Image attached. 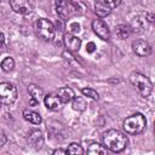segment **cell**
Here are the masks:
<instances>
[{"mask_svg": "<svg viewBox=\"0 0 155 155\" xmlns=\"http://www.w3.org/2000/svg\"><path fill=\"white\" fill-rule=\"evenodd\" d=\"M103 143L109 150L114 153H120L128 144V139L127 136L117 130H108L103 133Z\"/></svg>", "mask_w": 155, "mask_h": 155, "instance_id": "6da1fadb", "label": "cell"}, {"mask_svg": "<svg viewBox=\"0 0 155 155\" xmlns=\"http://www.w3.org/2000/svg\"><path fill=\"white\" fill-rule=\"evenodd\" d=\"M130 81L133 86V88L137 91L138 94L142 97H148L153 91V84L151 81L143 74L134 71L130 75Z\"/></svg>", "mask_w": 155, "mask_h": 155, "instance_id": "7a4b0ae2", "label": "cell"}, {"mask_svg": "<svg viewBox=\"0 0 155 155\" xmlns=\"http://www.w3.org/2000/svg\"><path fill=\"white\" fill-rule=\"evenodd\" d=\"M56 11L62 19H69L80 15V4L74 0H57Z\"/></svg>", "mask_w": 155, "mask_h": 155, "instance_id": "3957f363", "label": "cell"}, {"mask_svg": "<svg viewBox=\"0 0 155 155\" xmlns=\"http://www.w3.org/2000/svg\"><path fill=\"white\" fill-rule=\"evenodd\" d=\"M145 125H147L145 117L140 113H136L125 119L122 127L125 132L128 134H138L145 128Z\"/></svg>", "mask_w": 155, "mask_h": 155, "instance_id": "277c9868", "label": "cell"}, {"mask_svg": "<svg viewBox=\"0 0 155 155\" xmlns=\"http://www.w3.org/2000/svg\"><path fill=\"white\" fill-rule=\"evenodd\" d=\"M35 31H36V35L40 39H42L45 41H50V40H52L54 38L56 28L48 19L40 18L35 23Z\"/></svg>", "mask_w": 155, "mask_h": 155, "instance_id": "5b68a950", "label": "cell"}, {"mask_svg": "<svg viewBox=\"0 0 155 155\" xmlns=\"http://www.w3.org/2000/svg\"><path fill=\"white\" fill-rule=\"evenodd\" d=\"M17 99V90L10 82H2L0 85V101L4 105H10Z\"/></svg>", "mask_w": 155, "mask_h": 155, "instance_id": "8992f818", "label": "cell"}, {"mask_svg": "<svg viewBox=\"0 0 155 155\" xmlns=\"http://www.w3.org/2000/svg\"><path fill=\"white\" fill-rule=\"evenodd\" d=\"M10 5L12 10L21 15H28L33 12L35 7L34 0H10Z\"/></svg>", "mask_w": 155, "mask_h": 155, "instance_id": "52a82bcc", "label": "cell"}, {"mask_svg": "<svg viewBox=\"0 0 155 155\" xmlns=\"http://www.w3.org/2000/svg\"><path fill=\"white\" fill-rule=\"evenodd\" d=\"M92 29L99 39H102V40H109L110 39V30H109L108 25L102 19H94L92 22Z\"/></svg>", "mask_w": 155, "mask_h": 155, "instance_id": "ba28073f", "label": "cell"}, {"mask_svg": "<svg viewBox=\"0 0 155 155\" xmlns=\"http://www.w3.org/2000/svg\"><path fill=\"white\" fill-rule=\"evenodd\" d=\"M133 52L139 57H147L151 53V46L144 40H136L132 44Z\"/></svg>", "mask_w": 155, "mask_h": 155, "instance_id": "9c48e42d", "label": "cell"}, {"mask_svg": "<svg viewBox=\"0 0 155 155\" xmlns=\"http://www.w3.org/2000/svg\"><path fill=\"white\" fill-rule=\"evenodd\" d=\"M63 40H64V45H65V47L68 48V51H70V52H78V51L80 50L81 39H79V38L75 36L74 34H71V33L65 34Z\"/></svg>", "mask_w": 155, "mask_h": 155, "instance_id": "30bf717a", "label": "cell"}, {"mask_svg": "<svg viewBox=\"0 0 155 155\" xmlns=\"http://www.w3.org/2000/svg\"><path fill=\"white\" fill-rule=\"evenodd\" d=\"M28 142L29 144H31L35 149H40L44 144V137L42 133L39 130H31L28 133Z\"/></svg>", "mask_w": 155, "mask_h": 155, "instance_id": "8fae6325", "label": "cell"}, {"mask_svg": "<svg viewBox=\"0 0 155 155\" xmlns=\"http://www.w3.org/2000/svg\"><path fill=\"white\" fill-rule=\"evenodd\" d=\"M44 103L51 110H58L61 108V105H62V101H61L59 96L58 94H53V93H50V94L45 96L44 97Z\"/></svg>", "mask_w": 155, "mask_h": 155, "instance_id": "7c38bea8", "label": "cell"}, {"mask_svg": "<svg viewBox=\"0 0 155 155\" xmlns=\"http://www.w3.org/2000/svg\"><path fill=\"white\" fill-rule=\"evenodd\" d=\"M57 94L59 96L62 103H69V102H71L75 98V93H74L73 88H70V87H62V88H59Z\"/></svg>", "mask_w": 155, "mask_h": 155, "instance_id": "4fadbf2b", "label": "cell"}, {"mask_svg": "<svg viewBox=\"0 0 155 155\" xmlns=\"http://www.w3.org/2000/svg\"><path fill=\"white\" fill-rule=\"evenodd\" d=\"M94 12L99 17H105L111 12V8L103 0H98L96 2V5H94Z\"/></svg>", "mask_w": 155, "mask_h": 155, "instance_id": "5bb4252c", "label": "cell"}, {"mask_svg": "<svg viewBox=\"0 0 155 155\" xmlns=\"http://www.w3.org/2000/svg\"><path fill=\"white\" fill-rule=\"evenodd\" d=\"M23 117H24V120H27L28 122H30V124H33V125H39V124H41V121H42L41 116H40L38 113H35V111H33V110H28V109H25V110L23 111Z\"/></svg>", "mask_w": 155, "mask_h": 155, "instance_id": "9a60e30c", "label": "cell"}, {"mask_svg": "<svg viewBox=\"0 0 155 155\" xmlns=\"http://www.w3.org/2000/svg\"><path fill=\"white\" fill-rule=\"evenodd\" d=\"M115 33L119 39H126L131 35V27L127 24H119L115 28Z\"/></svg>", "mask_w": 155, "mask_h": 155, "instance_id": "2e32d148", "label": "cell"}, {"mask_svg": "<svg viewBox=\"0 0 155 155\" xmlns=\"http://www.w3.org/2000/svg\"><path fill=\"white\" fill-rule=\"evenodd\" d=\"M28 92L30 94V97L38 99L40 102V99L44 97V93H42V90L40 87H38L36 85H29L28 86Z\"/></svg>", "mask_w": 155, "mask_h": 155, "instance_id": "e0dca14e", "label": "cell"}, {"mask_svg": "<svg viewBox=\"0 0 155 155\" xmlns=\"http://www.w3.org/2000/svg\"><path fill=\"white\" fill-rule=\"evenodd\" d=\"M87 153L96 155V154H105L107 150L101 144H98V143H91L90 147H88V149H87Z\"/></svg>", "mask_w": 155, "mask_h": 155, "instance_id": "ac0fdd59", "label": "cell"}, {"mask_svg": "<svg viewBox=\"0 0 155 155\" xmlns=\"http://www.w3.org/2000/svg\"><path fill=\"white\" fill-rule=\"evenodd\" d=\"M13 67H15V62H13V59L11 58V57H6V58H4L2 59V62H1V68H2V70L4 71H11L12 69H13Z\"/></svg>", "mask_w": 155, "mask_h": 155, "instance_id": "d6986e66", "label": "cell"}, {"mask_svg": "<svg viewBox=\"0 0 155 155\" xmlns=\"http://www.w3.org/2000/svg\"><path fill=\"white\" fill-rule=\"evenodd\" d=\"M67 153L81 155V154H84V149H82V147H81L80 144H78V143H71V144H69V147H68V149H67Z\"/></svg>", "mask_w": 155, "mask_h": 155, "instance_id": "ffe728a7", "label": "cell"}, {"mask_svg": "<svg viewBox=\"0 0 155 155\" xmlns=\"http://www.w3.org/2000/svg\"><path fill=\"white\" fill-rule=\"evenodd\" d=\"M73 108H74L75 110L82 111V110H85V108H86V102H85L82 98H80V97L74 98V99H73Z\"/></svg>", "mask_w": 155, "mask_h": 155, "instance_id": "44dd1931", "label": "cell"}, {"mask_svg": "<svg viewBox=\"0 0 155 155\" xmlns=\"http://www.w3.org/2000/svg\"><path fill=\"white\" fill-rule=\"evenodd\" d=\"M81 92H82L84 96L90 97V98H92V99H94V101H97V99L99 98V94H98L97 91H94L93 88H90V87H87V88H82Z\"/></svg>", "mask_w": 155, "mask_h": 155, "instance_id": "7402d4cb", "label": "cell"}, {"mask_svg": "<svg viewBox=\"0 0 155 155\" xmlns=\"http://www.w3.org/2000/svg\"><path fill=\"white\" fill-rule=\"evenodd\" d=\"M143 27H144V24H143V19H140V18H134L133 22H132V27H131V29H133L134 31H140V30L143 29Z\"/></svg>", "mask_w": 155, "mask_h": 155, "instance_id": "603a6c76", "label": "cell"}, {"mask_svg": "<svg viewBox=\"0 0 155 155\" xmlns=\"http://www.w3.org/2000/svg\"><path fill=\"white\" fill-rule=\"evenodd\" d=\"M111 10L113 8H115V7H117L119 5H120V2H121V0H103Z\"/></svg>", "mask_w": 155, "mask_h": 155, "instance_id": "cb8c5ba5", "label": "cell"}, {"mask_svg": "<svg viewBox=\"0 0 155 155\" xmlns=\"http://www.w3.org/2000/svg\"><path fill=\"white\" fill-rule=\"evenodd\" d=\"M79 28H80L79 23H71V24H69V29H70L71 31H74V33H75V31H79V30H80Z\"/></svg>", "mask_w": 155, "mask_h": 155, "instance_id": "d4e9b609", "label": "cell"}, {"mask_svg": "<svg viewBox=\"0 0 155 155\" xmlns=\"http://www.w3.org/2000/svg\"><path fill=\"white\" fill-rule=\"evenodd\" d=\"M86 50H87V52H93L94 50H96V45L93 44V42H88L87 45H86Z\"/></svg>", "mask_w": 155, "mask_h": 155, "instance_id": "484cf974", "label": "cell"}, {"mask_svg": "<svg viewBox=\"0 0 155 155\" xmlns=\"http://www.w3.org/2000/svg\"><path fill=\"white\" fill-rule=\"evenodd\" d=\"M5 143H6V136H5L4 132H1V143H0V145H5Z\"/></svg>", "mask_w": 155, "mask_h": 155, "instance_id": "4316f807", "label": "cell"}, {"mask_svg": "<svg viewBox=\"0 0 155 155\" xmlns=\"http://www.w3.org/2000/svg\"><path fill=\"white\" fill-rule=\"evenodd\" d=\"M65 153H67V150H62V149H57L53 151V154H65Z\"/></svg>", "mask_w": 155, "mask_h": 155, "instance_id": "83f0119b", "label": "cell"}, {"mask_svg": "<svg viewBox=\"0 0 155 155\" xmlns=\"http://www.w3.org/2000/svg\"><path fill=\"white\" fill-rule=\"evenodd\" d=\"M148 18L150 22H154L155 23V15H148Z\"/></svg>", "mask_w": 155, "mask_h": 155, "instance_id": "f1b7e54d", "label": "cell"}, {"mask_svg": "<svg viewBox=\"0 0 155 155\" xmlns=\"http://www.w3.org/2000/svg\"><path fill=\"white\" fill-rule=\"evenodd\" d=\"M154 130H155V126H154Z\"/></svg>", "mask_w": 155, "mask_h": 155, "instance_id": "f546056e", "label": "cell"}]
</instances>
